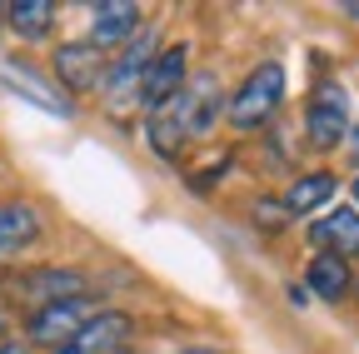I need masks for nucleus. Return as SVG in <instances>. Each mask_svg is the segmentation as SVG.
<instances>
[{"instance_id":"f257e3e1","label":"nucleus","mask_w":359,"mask_h":354,"mask_svg":"<svg viewBox=\"0 0 359 354\" xmlns=\"http://www.w3.org/2000/svg\"><path fill=\"white\" fill-rule=\"evenodd\" d=\"M285 100V65L280 60H264L245 75V85L230 95V125L235 130H259L269 115H275V105Z\"/></svg>"},{"instance_id":"f03ea898","label":"nucleus","mask_w":359,"mask_h":354,"mask_svg":"<svg viewBox=\"0 0 359 354\" xmlns=\"http://www.w3.org/2000/svg\"><path fill=\"white\" fill-rule=\"evenodd\" d=\"M100 315V304L90 294H75V299H55V304H40L30 315V344H50V349H65L90 320Z\"/></svg>"},{"instance_id":"7ed1b4c3","label":"nucleus","mask_w":359,"mask_h":354,"mask_svg":"<svg viewBox=\"0 0 359 354\" xmlns=\"http://www.w3.org/2000/svg\"><path fill=\"white\" fill-rule=\"evenodd\" d=\"M304 130H309V145L314 150H334L344 135H349V95L344 85L325 80L309 100V115H304Z\"/></svg>"},{"instance_id":"20e7f679","label":"nucleus","mask_w":359,"mask_h":354,"mask_svg":"<svg viewBox=\"0 0 359 354\" xmlns=\"http://www.w3.org/2000/svg\"><path fill=\"white\" fill-rule=\"evenodd\" d=\"M185 65H190V46H170L150 60L145 80H140V100L150 110H165L180 90H185Z\"/></svg>"},{"instance_id":"39448f33","label":"nucleus","mask_w":359,"mask_h":354,"mask_svg":"<svg viewBox=\"0 0 359 354\" xmlns=\"http://www.w3.org/2000/svg\"><path fill=\"white\" fill-rule=\"evenodd\" d=\"M150 60H155V40H150V35L130 40L125 55L105 70V95H110V100H120V95H125V100H140V80H145Z\"/></svg>"},{"instance_id":"423d86ee","label":"nucleus","mask_w":359,"mask_h":354,"mask_svg":"<svg viewBox=\"0 0 359 354\" xmlns=\"http://www.w3.org/2000/svg\"><path fill=\"white\" fill-rule=\"evenodd\" d=\"M130 320L125 315H115V309H100L95 320H90L65 349H55V354H120L125 349V339H130Z\"/></svg>"},{"instance_id":"0eeeda50","label":"nucleus","mask_w":359,"mask_h":354,"mask_svg":"<svg viewBox=\"0 0 359 354\" xmlns=\"http://www.w3.org/2000/svg\"><path fill=\"white\" fill-rule=\"evenodd\" d=\"M165 110L180 120V130H185V135H205V130L215 125V110H219V100H215V80H210V75L195 80L190 90H180Z\"/></svg>"},{"instance_id":"6e6552de","label":"nucleus","mask_w":359,"mask_h":354,"mask_svg":"<svg viewBox=\"0 0 359 354\" xmlns=\"http://www.w3.org/2000/svg\"><path fill=\"white\" fill-rule=\"evenodd\" d=\"M309 240L320 245V254H359V210H330L309 225Z\"/></svg>"},{"instance_id":"1a4fd4ad","label":"nucleus","mask_w":359,"mask_h":354,"mask_svg":"<svg viewBox=\"0 0 359 354\" xmlns=\"http://www.w3.org/2000/svg\"><path fill=\"white\" fill-rule=\"evenodd\" d=\"M135 25H140V6H130V0H105V6H95L90 46H95V50H105V46H130Z\"/></svg>"},{"instance_id":"9d476101","label":"nucleus","mask_w":359,"mask_h":354,"mask_svg":"<svg viewBox=\"0 0 359 354\" xmlns=\"http://www.w3.org/2000/svg\"><path fill=\"white\" fill-rule=\"evenodd\" d=\"M55 75L70 90H95V85H105V60H100L95 46H60L55 50Z\"/></svg>"},{"instance_id":"9b49d317","label":"nucleus","mask_w":359,"mask_h":354,"mask_svg":"<svg viewBox=\"0 0 359 354\" xmlns=\"http://www.w3.org/2000/svg\"><path fill=\"white\" fill-rule=\"evenodd\" d=\"M304 290H314L320 299H344V294L354 290L349 259H339V254H314L309 270H304Z\"/></svg>"},{"instance_id":"f8f14e48","label":"nucleus","mask_w":359,"mask_h":354,"mask_svg":"<svg viewBox=\"0 0 359 354\" xmlns=\"http://www.w3.org/2000/svg\"><path fill=\"white\" fill-rule=\"evenodd\" d=\"M35 235H40V215H35V205H25V200L0 205V259L15 254V250H25Z\"/></svg>"},{"instance_id":"ddd939ff","label":"nucleus","mask_w":359,"mask_h":354,"mask_svg":"<svg viewBox=\"0 0 359 354\" xmlns=\"http://www.w3.org/2000/svg\"><path fill=\"white\" fill-rule=\"evenodd\" d=\"M334 190H339V180H334L330 170L299 175V180L285 190V210H290V215H314V210H325V205L334 200Z\"/></svg>"},{"instance_id":"4468645a","label":"nucleus","mask_w":359,"mask_h":354,"mask_svg":"<svg viewBox=\"0 0 359 354\" xmlns=\"http://www.w3.org/2000/svg\"><path fill=\"white\" fill-rule=\"evenodd\" d=\"M25 294L40 299V304L75 299V294H85V275H75V270H35V275H25Z\"/></svg>"},{"instance_id":"2eb2a0df","label":"nucleus","mask_w":359,"mask_h":354,"mask_svg":"<svg viewBox=\"0 0 359 354\" xmlns=\"http://www.w3.org/2000/svg\"><path fill=\"white\" fill-rule=\"evenodd\" d=\"M6 20H11V30H20L25 40H40L45 30L55 25V6H50V0H11V6H6Z\"/></svg>"},{"instance_id":"dca6fc26","label":"nucleus","mask_w":359,"mask_h":354,"mask_svg":"<svg viewBox=\"0 0 359 354\" xmlns=\"http://www.w3.org/2000/svg\"><path fill=\"white\" fill-rule=\"evenodd\" d=\"M145 135H150V150L160 160H180V145H185V130H180V120L170 110H160L150 125H145Z\"/></svg>"},{"instance_id":"f3484780","label":"nucleus","mask_w":359,"mask_h":354,"mask_svg":"<svg viewBox=\"0 0 359 354\" xmlns=\"http://www.w3.org/2000/svg\"><path fill=\"white\" fill-rule=\"evenodd\" d=\"M285 219H290L285 200H259V205H255V225H264V230H280Z\"/></svg>"},{"instance_id":"a211bd4d","label":"nucleus","mask_w":359,"mask_h":354,"mask_svg":"<svg viewBox=\"0 0 359 354\" xmlns=\"http://www.w3.org/2000/svg\"><path fill=\"white\" fill-rule=\"evenodd\" d=\"M344 140H349V155H354V160H359V125H354V130H349V135H344Z\"/></svg>"},{"instance_id":"6ab92c4d","label":"nucleus","mask_w":359,"mask_h":354,"mask_svg":"<svg viewBox=\"0 0 359 354\" xmlns=\"http://www.w3.org/2000/svg\"><path fill=\"white\" fill-rule=\"evenodd\" d=\"M6 329H11V320H6V315H0V349H6Z\"/></svg>"},{"instance_id":"aec40b11","label":"nucleus","mask_w":359,"mask_h":354,"mask_svg":"<svg viewBox=\"0 0 359 354\" xmlns=\"http://www.w3.org/2000/svg\"><path fill=\"white\" fill-rule=\"evenodd\" d=\"M0 354H25V349H20V344H6V349H0Z\"/></svg>"},{"instance_id":"412c9836","label":"nucleus","mask_w":359,"mask_h":354,"mask_svg":"<svg viewBox=\"0 0 359 354\" xmlns=\"http://www.w3.org/2000/svg\"><path fill=\"white\" fill-rule=\"evenodd\" d=\"M185 354H219V349H200V344H195V349H185Z\"/></svg>"},{"instance_id":"4be33fe9","label":"nucleus","mask_w":359,"mask_h":354,"mask_svg":"<svg viewBox=\"0 0 359 354\" xmlns=\"http://www.w3.org/2000/svg\"><path fill=\"white\" fill-rule=\"evenodd\" d=\"M344 11H349V15H354V20H359V6H344Z\"/></svg>"},{"instance_id":"5701e85b","label":"nucleus","mask_w":359,"mask_h":354,"mask_svg":"<svg viewBox=\"0 0 359 354\" xmlns=\"http://www.w3.org/2000/svg\"><path fill=\"white\" fill-rule=\"evenodd\" d=\"M354 210H359V180H354Z\"/></svg>"},{"instance_id":"b1692460","label":"nucleus","mask_w":359,"mask_h":354,"mask_svg":"<svg viewBox=\"0 0 359 354\" xmlns=\"http://www.w3.org/2000/svg\"><path fill=\"white\" fill-rule=\"evenodd\" d=\"M0 20H6V6H0Z\"/></svg>"}]
</instances>
